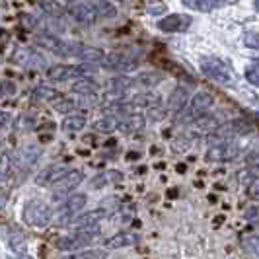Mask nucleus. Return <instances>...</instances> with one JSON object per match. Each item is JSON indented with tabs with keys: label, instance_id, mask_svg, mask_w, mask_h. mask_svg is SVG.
<instances>
[{
	"label": "nucleus",
	"instance_id": "f257e3e1",
	"mask_svg": "<svg viewBox=\"0 0 259 259\" xmlns=\"http://www.w3.org/2000/svg\"><path fill=\"white\" fill-rule=\"evenodd\" d=\"M100 226H88V228H80L74 234H68V236H61L57 242H55V247L61 249V251H76L80 247H86L94 244L98 238H100Z\"/></svg>",
	"mask_w": 259,
	"mask_h": 259
},
{
	"label": "nucleus",
	"instance_id": "f03ea898",
	"mask_svg": "<svg viewBox=\"0 0 259 259\" xmlns=\"http://www.w3.org/2000/svg\"><path fill=\"white\" fill-rule=\"evenodd\" d=\"M98 66L96 65H86V63H80V65H65V63H59V65H53L47 68V78L51 82H66V80H78V78H86L88 74L96 72Z\"/></svg>",
	"mask_w": 259,
	"mask_h": 259
},
{
	"label": "nucleus",
	"instance_id": "7ed1b4c3",
	"mask_svg": "<svg viewBox=\"0 0 259 259\" xmlns=\"http://www.w3.org/2000/svg\"><path fill=\"white\" fill-rule=\"evenodd\" d=\"M35 43H37L41 49H45V51L53 53V55H57V57H74V51H76V45L74 43H66L63 39L59 37V35H55L51 31H37L35 33Z\"/></svg>",
	"mask_w": 259,
	"mask_h": 259
},
{
	"label": "nucleus",
	"instance_id": "20e7f679",
	"mask_svg": "<svg viewBox=\"0 0 259 259\" xmlns=\"http://www.w3.org/2000/svg\"><path fill=\"white\" fill-rule=\"evenodd\" d=\"M24 221L29 226H35V228H45L49 226V222L53 221V208L43 203V201H27L24 205Z\"/></svg>",
	"mask_w": 259,
	"mask_h": 259
},
{
	"label": "nucleus",
	"instance_id": "39448f33",
	"mask_svg": "<svg viewBox=\"0 0 259 259\" xmlns=\"http://www.w3.org/2000/svg\"><path fill=\"white\" fill-rule=\"evenodd\" d=\"M199 68H201V72H203L205 76L210 78V80H214V82H219V84H230L234 78L230 66L226 65L224 61H221V59L205 57V59H201Z\"/></svg>",
	"mask_w": 259,
	"mask_h": 259
},
{
	"label": "nucleus",
	"instance_id": "423d86ee",
	"mask_svg": "<svg viewBox=\"0 0 259 259\" xmlns=\"http://www.w3.org/2000/svg\"><path fill=\"white\" fill-rule=\"evenodd\" d=\"M253 131V125L247 119H230L226 123H221L210 135L221 139V141H232L234 137H244Z\"/></svg>",
	"mask_w": 259,
	"mask_h": 259
},
{
	"label": "nucleus",
	"instance_id": "0eeeda50",
	"mask_svg": "<svg viewBox=\"0 0 259 259\" xmlns=\"http://www.w3.org/2000/svg\"><path fill=\"white\" fill-rule=\"evenodd\" d=\"M82 182H84V174L80 169H70L61 182L53 185V197L57 201H65L68 195H72V191H76V187Z\"/></svg>",
	"mask_w": 259,
	"mask_h": 259
},
{
	"label": "nucleus",
	"instance_id": "6e6552de",
	"mask_svg": "<svg viewBox=\"0 0 259 259\" xmlns=\"http://www.w3.org/2000/svg\"><path fill=\"white\" fill-rule=\"evenodd\" d=\"M105 217H107V210L94 208V210H86V212H78V214L70 217L68 221L61 222V224L68 226V228H74V230H80V228H88V226H98V222L104 221Z\"/></svg>",
	"mask_w": 259,
	"mask_h": 259
},
{
	"label": "nucleus",
	"instance_id": "1a4fd4ad",
	"mask_svg": "<svg viewBox=\"0 0 259 259\" xmlns=\"http://www.w3.org/2000/svg\"><path fill=\"white\" fill-rule=\"evenodd\" d=\"M238 152H240V146L236 143H232V141H219L212 146H208L205 158L208 162H230L238 156Z\"/></svg>",
	"mask_w": 259,
	"mask_h": 259
},
{
	"label": "nucleus",
	"instance_id": "9d476101",
	"mask_svg": "<svg viewBox=\"0 0 259 259\" xmlns=\"http://www.w3.org/2000/svg\"><path fill=\"white\" fill-rule=\"evenodd\" d=\"M12 61L24 68H45L47 66L45 57L31 47H18L12 53Z\"/></svg>",
	"mask_w": 259,
	"mask_h": 259
},
{
	"label": "nucleus",
	"instance_id": "9b49d317",
	"mask_svg": "<svg viewBox=\"0 0 259 259\" xmlns=\"http://www.w3.org/2000/svg\"><path fill=\"white\" fill-rule=\"evenodd\" d=\"M66 12L70 14V18H72L74 22L84 24V26H90V24H94V22L100 18L90 2H70V4L66 6Z\"/></svg>",
	"mask_w": 259,
	"mask_h": 259
},
{
	"label": "nucleus",
	"instance_id": "f8f14e48",
	"mask_svg": "<svg viewBox=\"0 0 259 259\" xmlns=\"http://www.w3.org/2000/svg\"><path fill=\"white\" fill-rule=\"evenodd\" d=\"M86 203H88V197L84 193H72L68 195L65 201H63V205L59 207V219L61 222L68 221L70 217H74L78 212H82L84 207H86Z\"/></svg>",
	"mask_w": 259,
	"mask_h": 259
},
{
	"label": "nucleus",
	"instance_id": "ddd939ff",
	"mask_svg": "<svg viewBox=\"0 0 259 259\" xmlns=\"http://www.w3.org/2000/svg\"><path fill=\"white\" fill-rule=\"evenodd\" d=\"M189 26H191V16L185 14H168L158 22V29H162L164 33H180Z\"/></svg>",
	"mask_w": 259,
	"mask_h": 259
},
{
	"label": "nucleus",
	"instance_id": "4468645a",
	"mask_svg": "<svg viewBox=\"0 0 259 259\" xmlns=\"http://www.w3.org/2000/svg\"><path fill=\"white\" fill-rule=\"evenodd\" d=\"M214 105V98H212V94H208V92L201 90L197 92L193 98H191V102H189V107H187V111H189V115L191 117H201L208 113L210 111V107Z\"/></svg>",
	"mask_w": 259,
	"mask_h": 259
},
{
	"label": "nucleus",
	"instance_id": "2eb2a0df",
	"mask_svg": "<svg viewBox=\"0 0 259 259\" xmlns=\"http://www.w3.org/2000/svg\"><path fill=\"white\" fill-rule=\"evenodd\" d=\"M68 171H70V168H66L63 164H51V166H47V168L43 169L37 178H35V183H37V185H43V187H45V185L53 187V185H57V183L61 182Z\"/></svg>",
	"mask_w": 259,
	"mask_h": 259
},
{
	"label": "nucleus",
	"instance_id": "dca6fc26",
	"mask_svg": "<svg viewBox=\"0 0 259 259\" xmlns=\"http://www.w3.org/2000/svg\"><path fill=\"white\" fill-rule=\"evenodd\" d=\"M74 57L80 59L82 63L86 65H102L105 61V55L100 47H92V45H76V51H74Z\"/></svg>",
	"mask_w": 259,
	"mask_h": 259
},
{
	"label": "nucleus",
	"instance_id": "f3484780",
	"mask_svg": "<svg viewBox=\"0 0 259 259\" xmlns=\"http://www.w3.org/2000/svg\"><path fill=\"white\" fill-rule=\"evenodd\" d=\"M160 102H162V98H160V94H156V92H137L129 100V104L133 105L135 109L143 107V109H148V111L158 107Z\"/></svg>",
	"mask_w": 259,
	"mask_h": 259
},
{
	"label": "nucleus",
	"instance_id": "a211bd4d",
	"mask_svg": "<svg viewBox=\"0 0 259 259\" xmlns=\"http://www.w3.org/2000/svg\"><path fill=\"white\" fill-rule=\"evenodd\" d=\"M131 88H135V78L127 76V74H117L105 82V90L113 96H121V94L129 92Z\"/></svg>",
	"mask_w": 259,
	"mask_h": 259
},
{
	"label": "nucleus",
	"instance_id": "6ab92c4d",
	"mask_svg": "<svg viewBox=\"0 0 259 259\" xmlns=\"http://www.w3.org/2000/svg\"><path fill=\"white\" fill-rule=\"evenodd\" d=\"M137 242H139V236L135 232H117L105 240V247L107 249H123V247L135 246Z\"/></svg>",
	"mask_w": 259,
	"mask_h": 259
},
{
	"label": "nucleus",
	"instance_id": "aec40b11",
	"mask_svg": "<svg viewBox=\"0 0 259 259\" xmlns=\"http://www.w3.org/2000/svg\"><path fill=\"white\" fill-rule=\"evenodd\" d=\"M189 100V90L185 86H176L174 92H169V98L166 102V111H182Z\"/></svg>",
	"mask_w": 259,
	"mask_h": 259
},
{
	"label": "nucleus",
	"instance_id": "412c9836",
	"mask_svg": "<svg viewBox=\"0 0 259 259\" xmlns=\"http://www.w3.org/2000/svg\"><path fill=\"white\" fill-rule=\"evenodd\" d=\"M182 4L185 8L193 10V12H212L217 8L226 6V0H182Z\"/></svg>",
	"mask_w": 259,
	"mask_h": 259
},
{
	"label": "nucleus",
	"instance_id": "4be33fe9",
	"mask_svg": "<svg viewBox=\"0 0 259 259\" xmlns=\"http://www.w3.org/2000/svg\"><path fill=\"white\" fill-rule=\"evenodd\" d=\"M72 92L76 96H98L100 94V84L92 78H78L72 82Z\"/></svg>",
	"mask_w": 259,
	"mask_h": 259
},
{
	"label": "nucleus",
	"instance_id": "5701e85b",
	"mask_svg": "<svg viewBox=\"0 0 259 259\" xmlns=\"http://www.w3.org/2000/svg\"><path fill=\"white\" fill-rule=\"evenodd\" d=\"M144 125H146V119L139 111L129 113V115H125L119 121V129L123 131V133H137V131L144 129Z\"/></svg>",
	"mask_w": 259,
	"mask_h": 259
},
{
	"label": "nucleus",
	"instance_id": "b1692460",
	"mask_svg": "<svg viewBox=\"0 0 259 259\" xmlns=\"http://www.w3.org/2000/svg\"><path fill=\"white\" fill-rule=\"evenodd\" d=\"M133 78H135V86H139V88H154L164 80V76L160 72H154V70H144Z\"/></svg>",
	"mask_w": 259,
	"mask_h": 259
},
{
	"label": "nucleus",
	"instance_id": "393cba45",
	"mask_svg": "<svg viewBox=\"0 0 259 259\" xmlns=\"http://www.w3.org/2000/svg\"><path fill=\"white\" fill-rule=\"evenodd\" d=\"M86 125H88V119H86L84 113H70L63 121V129L66 133H80Z\"/></svg>",
	"mask_w": 259,
	"mask_h": 259
},
{
	"label": "nucleus",
	"instance_id": "a878e982",
	"mask_svg": "<svg viewBox=\"0 0 259 259\" xmlns=\"http://www.w3.org/2000/svg\"><path fill=\"white\" fill-rule=\"evenodd\" d=\"M88 2L94 6V10L98 12L100 18H109V20L117 18V8L109 0H88Z\"/></svg>",
	"mask_w": 259,
	"mask_h": 259
},
{
	"label": "nucleus",
	"instance_id": "bb28decb",
	"mask_svg": "<svg viewBox=\"0 0 259 259\" xmlns=\"http://www.w3.org/2000/svg\"><path fill=\"white\" fill-rule=\"evenodd\" d=\"M94 129L98 131V133L109 135V133H113V131L119 129V119H115L113 115L100 117L98 121H94Z\"/></svg>",
	"mask_w": 259,
	"mask_h": 259
},
{
	"label": "nucleus",
	"instance_id": "cd10ccee",
	"mask_svg": "<svg viewBox=\"0 0 259 259\" xmlns=\"http://www.w3.org/2000/svg\"><path fill=\"white\" fill-rule=\"evenodd\" d=\"M35 98L41 100V102H57V100H61L63 96H61V92L57 90V88H53V86H47V84H39L37 88H35Z\"/></svg>",
	"mask_w": 259,
	"mask_h": 259
},
{
	"label": "nucleus",
	"instance_id": "c85d7f7f",
	"mask_svg": "<svg viewBox=\"0 0 259 259\" xmlns=\"http://www.w3.org/2000/svg\"><path fill=\"white\" fill-rule=\"evenodd\" d=\"M107 253L104 249H80V251H72L61 259H105Z\"/></svg>",
	"mask_w": 259,
	"mask_h": 259
},
{
	"label": "nucleus",
	"instance_id": "c756f323",
	"mask_svg": "<svg viewBox=\"0 0 259 259\" xmlns=\"http://www.w3.org/2000/svg\"><path fill=\"white\" fill-rule=\"evenodd\" d=\"M76 107H78L76 100H74V98H66V96H63L61 100H57V102L53 104V109H55L57 113H63V115H68V113H72Z\"/></svg>",
	"mask_w": 259,
	"mask_h": 259
},
{
	"label": "nucleus",
	"instance_id": "7c9ffc66",
	"mask_svg": "<svg viewBox=\"0 0 259 259\" xmlns=\"http://www.w3.org/2000/svg\"><path fill=\"white\" fill-rule=\"evenodd\" d=\"M14 174V160L8 152H0V182H6Z\"/></svg>",
	"mask_w": 259,
	"mask_h": 259
},
{
	"label": "nucleus",
	"instance_id": "2f4dec72",
	"mask_svg": "<svg viewBox=\"0 0 259 259\" xmlns=\"http://www.w3.org/2000/svg\"><path fill=\"white\" fill-rule=\"evenodd\" d=\"M242 246L246 249L249 255L253 257H259V236L257 234H247L242 238Z\"/></svg>",
	"mask_w": 259,
	"mask_h": 259
},
{
	"label": "nucleus",
	"instance_id": "473e14b6",
	"mask_svg": "<svg viewBox=\"0 0 259 259\" xmlns=\"http://www.w3.org/2000/svg\"><path fill=\"white\" fill-rule=\"evenodd\" d=\"M195 125H197L199 129H207V131L212 133V131L217 129L221 123H219V119H217L214 115H207V113H205V115L197 117V123H195Z\"/></svg>",
	"mask_w": 259,
	"mask_h": 259
},
{
	"label": "nucleus",
	"instance_id": "72a5a7b5",
	"mask_svg": "<svg viewBox=\"0 0 259 259\" xmlns=\"http://www.w3.org/2000/svg\"><path fill=\"white\" fill-rule=\"evenodd\" d=\"M41 8L45 10V14H49L53 18H61L63 16V8L59 4H55L53 0H41Z\"/></svg>",
	"mask_w": 259,
	"mask_h": 259
},
{
	"label": "nucleus",
	"instance_id": "f704fd0d",
	"mask_svg": "<svg viewBox=\"0 0 259 259\" xmlns=\"http://www.w3.org/2000/svg\"><path fill=\"white\" fill-rule=\"evenodd\" d=\"M255 61H257L255 65L246 68V80L249 84H253V86L259 88V59H255Z\"/></svg>",
	"mask_w": 259,
	"mask_h": 259
},
{
	"label": "nucleus",
	"instance_id": "c9c22d12",
	"mask_svg": "<svg viewBox=\"0 0 259 259\" xmlns=\"http://www.w3.org/2000/svg\"><path fill=\"white\" fill-rule=\"evenodd\" d=\"M244 45H246L247 49H259L257 31H247V33H244Z\"/></svg>",
	"mask_w": 259,
	"mask_h": 259
},
{
	"label": "nucleus",
	"instance_id": "e433bc0d",
	"mask_svg": "<svg viewBox=\"0 0 259 259\" xmlns=\"http://www.w3.org/2000/svg\"><path fill=\"white\" fill-rule=\"evenodd\" d=\"M244 219H246L247 222L257 224L259 226V205H251V207H247L246 212H244Z\"/></svg>",
	"mask_w": 259,
	"mask_h": 259
},
{
	"label": "nucleus",
	"instance_id": "4c0bfd02",
	"mask_svg": "<svg viewBox=\"0 0 259 259\" xmlns=\"http://www.w3.org/2000/svg\"><path fill=\"white\" fill-rule=\"evenodd\" d=\"M247 195L251 199H259V178H253L251 182L247 183Z\"/></svg>",
	"mask_w": 259,
	"mask_h": 259
},
{
	"label": "nucleus",
	"instance_id": "58836bf2",
	"mask_svg": "<svg viewBox=\"0 0 259 259\" xmlns=\"http://www.w3.org/2000/svg\"><path fill=\"white\" fill-rule=\"evenodd\" d=\"M246 160H247V164H249V166H253L255 169H259V148L257 150H251V152L247 154Z\"/></svg>",
	"mask_w": 259,
	"mask_h": 259
},
{
	"label": "nucleus",
	"instance_id": "ea45409f",
	"mask_svg": "<svg viewBox=\"0 0 259 259\" xmlns=\"http://www.w3.org/2000/svg\"><path fill=\"white\" fill-rule=\"evenodd\" d=\"M10 123H12V117L2 111V113H0V133L8 129V127H10Z\"/></svg>",
	"mask_w": 259,
	"mask_h": 259
},
{
	"label": "nucleus",
	"instance_id": "a19ab883",
	"mask_svg": "<svg viewBox=\"0 0 259 259\" xmlns=\"http://www.w3.org/2000/svg\"><path fill=\"white\" fill-rule=\"evenodd\" d=\"M253 6H255V10L259 12V0H255V2H253Z\"/></svg>",
	"mask_w": 259,
	"mask_h": 259
},
{
	"label": "nucleus",
	"instance_id": "79ce46f5",
	"mask_svg": "<svg viewBox=\"0 0 259 259\" xmlns=\"http://www.w3.org/2000/svg\"><path fill=\"white\" fill-rule=\"evenodd\" d=\"M117 2H123V0H117Z\"/></svg>",
	"mask_w": 259,
	"mask_h": 259
},
{
	"label": "nucleus",
	"instance_id": "37998d69",
	"mask_svg": "<svg viewBox=\"0 0 259 259\" xmlns=\"http://www.w3.org/2000/svg\"><path fill=\"white\" fill-rule=\"evenodd\" d=\"M255 117H257V119H259V113H257V115H255Z\"/></svg>",
	"mask_w": 259,
	"mask_h": 259
}]
</instances>
